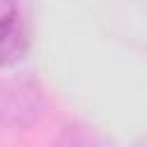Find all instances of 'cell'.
<instances>
[{"instance_id":"6da1fadb","label":"cell","mask_w":147,"mask_h":147,"mask_svg":"<svg viewBox=\"0 0 147 147\" xmlns=\"http://www.w3.org/2000/svg\"><path fill=\"white\" fill-rule=\"evenodd\" d=\"M32 21L28 0H0V67H11L28 55Z\"/></svg>"},{"instance_id":"7a4b0ae2","label":"cell","mask_w":147,"mask_h":147,"mask_svg":"<svg viewBox=\"0 0 147 147\" xmlns=\"http://www.w3.org/2000/svg\"><path fill=\"white\" fill-rule=\"evenodd\" d=\"M53 147H108V142L94 126L76 122V124H69L62 129V133L55 138Z\"/></svg>"},{"instance_id":"3957f363","label":"cell","mask_w":147,"mask_h":147,"mask_svg":"<svg viewBox=\"0 0 147 147\" xmlns=\"http://www.w3.org/2000/svg\"><path fill=\"white\" fill-rule=\"evenodd\" d=\"M136 147H147V136H142V138L136 142Z\"/></svg>"}]
</instances>
